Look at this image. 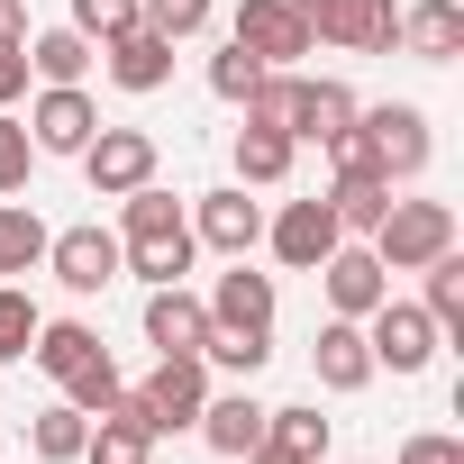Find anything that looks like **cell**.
<instances>
[{
  "label": "cell",
  "instance_id": "cell-15",
  "mask_svg": "<svg viewBox=\"0 0 464 464\" xmlns=\"http://www.w3.org/2000/svg\"><path fill=\"white\" fill-rule=\"evenodd\" d=\"M319 292H328V319H364V310L392 292V274H382L373 246H337V256L319 265Z\"/></svg>",
  "mask_w": 464,
  "mask_h": 464
},
{
  "label": "cell",
  "instance_id": "cell-39",
  "mask_svg": "<svg viewBox=\"0 0 464 464\" xmlns=\"http://www.w3.org/2000/svg\"><path fill=\"white\" fill-rule=\"evenodd\" d=\"M28 37H0V110H10V101H28Z\"/></svg>",
  "mask_w": 464,
  "mask_h": 464
},
{
  "label": "cell",
  "instance_id": "cell-24",
  "mask_svg": "<svg viewBox=\"0 0 464 464\" xmlns=\"http://www.w3.org/2000/svg\"><path fill=\"white\" fill-rule=\"evenodd\" d=\"M92 355H101V328H82V319H37V346H28V364H37L46 382L82 373Z\"/></svg>",
  "mask_w": 464,
  "mask_h": 464
},
{
  "label": "cell",
  "instance_id": "cell-27",
  "mask_svg": "<svg viewBox=\"0 0 464 464\" xmlns=\"http://www.w3.org/2000/svg\"><path fill=\"white\" fill-rule=\"evenodd\" d=\"M82 437H92V419H82L73 401H46V410L28 419V455H37V464H82Z\"/></svg>",
  "mask_w": 464,
  "mask_h": 464
},
{
  "label": "cell",
  "instance_id": "cell-5",
  "mask_svg": "<svg viewBox=\"0 0 464 464\" xmlns=\"http://www.w3.org/2000/svg\"><path fill=\"white\" fill-rule=\"evenodd\" d=\"M265 246H274V265H283V274H319V265L346 246V227H337L328 191H310V200H283V209L265 218Z\"/></svg>",
  "mask_w": 464,
  "mask_h": 464
},
{
  "label": "cell",
  "instance_id": "cell-40",
  "mask_svg": "<svg viewBox=\"0 0 464 464\" xmlns=\"http://www.w3.org/2000/svg\"><path fill=\"white\" fill-rule=\"evenodd\" d=\"M0 37H28V10H19V0H0Z\"/></svg>",
  "mask_w": 464,
  "mask_h": 464
},
{
  "label": "cell",
  "instance_id": "cell-33",
  "mask_svg": "<svg viewBox=\"0 0 464 464\" xmlns=\"http://www.w3.org/2000/svg\"><path fill=\"white\" fill-rule=\"evenodd\" d=\"M265 73H274V64H256V55H246V46H237V37H227V46H218V55H209V92H218V101H227V110H246V92H256V82H265Z\"/></svg>",
  "mask_w": 464,
  "mask_h": 464
},
{
  "label": "cell",
  "instance_id": "cell-18",
  "mask_svg": "<svg viewBox=\"0 0 464 464\" xmlns=\"http://www.w3.org/2000/svg\"><path fill=\"white\" fill-rule=\"evenodd\" d=\"M310 373H319V392H364V382H373L364 319H328V328H319V346H310Z\"/></svg>",
  "mask_w": 464,
  "mask_h": 464
},
{
  "label": "cell",
  "instance_id": "cell-30",
  "mask_svg": "<svg viewBox=\"0 0 464 464\" xmlns=\"http://www.w3.org/2000/svg\"><path fill=\"white\" fill-rule=\"evenodd\" d=\"M200 364H209V373H237V382H256V373L274 364V337H237V328H209V337H200Z\"/></svg>",
  "mask_w": 464,
  "mask_h": 464
},
{
  "label": "cell",
  "instance_id": "cell-9",
  "mask_svg": "<svg viewBox=\"0 0 464 464\" xmlns=\"http://www.w3.org/2000/svg\"><path fill=\"white\" fill-rule=\"evenodd\" d=\"M73 164H82V182H92L101 200H128L137 182H155V164H164V155H155V137H146V128H110V119H101V137H92Z\"/></svg>",
  "mask_w": 464,
  "mask_h": 464
},
{
  "label": "cell",
  "instance_id": "cell-4",
  "mask_svg": "<svg viewBox=\"0 0 464 464\" xmlns=\"http://www.w3.org/2000/svg\"><path fill=\"white\" fill-rule=\"evenodd\" d=\"M364 346H373V373H401V382H410V373L437 364L446 337H437V319H428L419 301H392V292H382V301L364 310Z\"/></svg>",
  "mask_w": 464,
  "mask_h": 464
},
{
  "label": "cell",
  "instance_id": "cell-36",
  "mask_svg": "<svg viewBox=\"0 0 464 464\" xmlns=\"http://www.w3.org/2000/svg\"><path fill=\"white\" fill-rule=\"evenodd\" d=\"M64 28H82L92 46H110V37L146 28V10H137V0H73V19H64Z\"/></svg>",
  "mask_w": 464,
  "mask_h": 464
},
{
  "label": "cell",
  "instance_id": "cell-2",
  "mask_svg": "<svg viewBox=\"0 0 464 464\" xmlns=\"http://www.w3.org/2000/svg\"><path fill=\"white\" fill-rule=\"evenodd\" d=\"M292 10L337 55H392L401 46V10H392V0H292Z\"/></svg>",
  "mask_w": 464,
  "mask_h": 464
},
{
  "label": "cell",
  "instance_id": "cell-31",
  "mask_svg": "<svg viewBox=\"0 0 464 464\" xmlns=\"http://www.w3.org/2000/svg\"><path fill=\"white\" fill-rule=\"evenodd\" d=\"M37 301H28V283H0V364H28V346H37Z\"/></svg>",
  "mask_w": 464,
  "mask_h": 464
},
{
  "label": "cell",
  "instance_id": "cell-34",
  "mask_svg": "<svg viewBox=\"0 0 464 464\" xmlns=\"http://www.w3.org/2000/svg\"><path fill=\"white\" fill-rule=\"evenodd\" d=\"M28 173H37V137H28V119L0 110V200H19V191H28Z\"/></svg>",
  "mask_w": 464,
  "mask_h": 464
},
{
  "label": "cell",
  "instance_id": "cell-23",
  "mask_svg": "<svg viewBox=\"0 0 464 464\" xmlns=\"http://www.w3.org/2000/svg\"><path fill=\"white\" fill-rule=\"evenodd\" d=\"M46 237H55V227H46L28 200H0V283H28V274L46 265Z\"/></svg>",
  "mask_w": 464,
  "mask_h": 464
},
{
  "label": "cell",
  "instance_id": "cell-32",
  "mask_svg": "<svg viewBox=\"0 0 464 464\" xmlns=\"http://www.w3.org/2000/svg\"><path fill=\"white\" fill-rule=\"evenodd\" d=\"M119 392H128V382H119V364H110V346H101V355H92L82 373H64V401H73L82 419H101V410H119Z\"/></svg>",
  "mask_w": 464,
  "mask_h": 464
},
{
  "label": "cell",
  "instance_id": "cell-7",
  "mask_svg": "<svg viewBox=\"0 0 464 464\" xmlns=\"http://www.w3.org/2000/svg\"><path fill=\"white\" fill-rule=\"evenodd\" d=\"M128 401H137V419H146L155 437H173V428L200 419V401H209V364H200V355H155V373H146Z\"/></svg>",
  "mask_w": 464,
  "mask_h": 464
},
{
  "label": "cell",
  "instance_id": "cell-1",
  "mask_svg": "<svg viewBox=\"0 0 464 464\" xmlns=\"http://www.w3.org/2000/svg\"><path fill=\"white\" fill-rule=\"evenodd\" d=\"M364 246L382 256V274H419V265H437V256L455 246V209H446V200H392Z\"/></svg>",
  "mask_w": 464,
  "mask_h": 464
},
{
  "label": "cell",
  "instance_id": "cell-26",
  "mask_svg": "<svg viewBox=\"0 0 464 464\" xmlns=\"http://www.w3.org/2000/svg\"><path fill=\"white\" fill-rule=\"evenodd\" d=\"M92 55H101V46H92L82 28H37V37H28V73H37V82H82Z\"/></svg>",
  "mask_w": 464,
  "mask_h": 464
},
{
  "label": "cell",
  "instance_id": "cell-20",
  "mask_svg": "<svg viewBox=\"0 0 464 464\" xmlns=\"http://www.w3.org/2000/svg\"><path fill=\"white\" fill-rule=\"evenodd\" d=\"M82 464H155V428L137 419V401H128V392H119V410H101V419H92Z\"/></svg>",
  "mask_w": 464,
  "mask_h": 464
},
{
  "label": "cell",
  "instance_id": "cell-35",
  "mask_svg": "<svg viewBox=\"0 0 464 464\" xmlns=\"http://www.w3.org/2000/svg\"><path fill=\"white\" fill-rule=\"evenodd\" d=\"M137 10H146V28L155 37H173V46H191L209 19H218V0H137Z\"/></svg>",
  "mask_w": 464,
  "mask_h": 464
},
{
  "label": "cell",
  "instance_id": "cell-14",
  "mask_svg": "<svg viewBox=\"0 0 464 464\" xmlns=\"http://www.w3.org/2000/svg\"><path fill=\"white\" fill-rule=\"evenodd\" d=\"M191 428H200V446H209V455L237 464V455H256V446H265V401H256L246 382H237V392H209Z\"/></svg>",
  "mask_w": 464,
  "mask_h": 464
},
{
  "label": "cell",
  "instance_id": "cell-25",
  "mask_svg": "<svg viewBox=\"0 0 464 464\" xmlns=\"http://www.w3.org/2000/svg\"><path fill=\"white\" fill-rule=\"evenodd\" d=\"M328 209H337L346 237H373L382 209H392V182H382V173H337V182H328Z\"/></svg>",
  "mask_w": 464,
  "mask_h": 464
},
{
  "label": "cell",
  "instance_id": "cell-22",
  "mask_svg": "<svg viewBox=\"0 0 464 464\" xmlns=\"http://www.w3.org/2000/svg\"><path fill=\"white\" fill-rule=\"evenodd\" d=\"M292 155H301V146H292L283 128H256V119L237 128V146H227V164H237V182H246V191H274V182H292Z\"/></svg>",
  "mask_w": 464,
  "mask_h": 464
},
{
  "label": "cell",
  "instance_id": "cell-29",
  "mask_svg": "<svg viewBox=\"0 0 464 464\" xmlns=\"http://www.w3.org/2000/svg\"><path fill=\"white\" fill-rule=\"evenodd\" d=\"M265 446H283V455H301V464H328V419H319V401L265 410Z\"/></svg>",
  "mask_w": 464,
  "mask_h": 464
},
{
  "label": "cell",
  "instance_id": "cell-8",
  "mask_svg": "<svg viewBox=\"0 0 464 464\" xmlns=\"http://www.w3.org/2000/svg\"><path fill=\"white\" fill-rule=\"evenodd\" d=\"M227 37H237L256 64H274V73H301V55H319V37L301 28V10H292V0H237Z\"/></svg>",
  "mask_w": 464,
  "mask_h": 464
},
{
  "label": "cell",
  "instance_id": "cell-6",
  "mask_svg": "<svg viewBox=\"0 0 464 464\" xmlns=\"http://www.w3.org/2000/svg\"><path fill=\"white\" fill-rule=\"evenodd\" d=\"M46 274H55L73 301H101V292L119 283V227H101V218L55 227V237H46Z\"/></svg>",
  "mask_w": 464,
  "mask_h": 464
},
{
  "label": "cell",
  "instance_id": "cell-10",
  "mask_svg": "<svg viewBox=\"0 0 464 464\" xmlns=\"http://www.w3.org/2000/svg\"><path fill=\"white\" fill-rule=\"evenodd\" d=\"M28 137H37V155H82V146L101 137V101H92L82 82H37Z\"/></svg>",
  "mask_w": 464,
  "mask_h": 464
},
{
  "label": "cell",
  "instance_id": "cell-41",
  "mask_svg": "<svg viewBox=\"0 0 464 464\" xmlns=\"http://www.w3.org/2000/svg\"><path fill=\"white\" fill-rule=\"evenodd\" d=\"M237 464H301V455H283V446H256V455H237Z\"/></svg>",
  "mask_w": 464,
  "mask_h": 464
},
{
  "label": "cell",
  "instance_id": "cell-16",
  "mask_svg": "<svg viewBox=\"0 0 464 464\" xmlns=\"http://www.w3.org/2000/svg\"><path fill=\"white\" fill-rule=\"evenodd\" d=\"M200 337H209V301L182 292V283H155L146 292V346L155 355H200Z\"/></svg>",
  "mask_w": 464,
  "mask_h": 464
},
{
  "label": "cell",
  "instance_id": "cell-11",
  "mask_svg": "<svg viewBox=\"0 0 464 464\" xmlns=\"http://www.w3.org/2000/svg\"><path fill=\"white\" fill-rule=\"evenodd\" d=\"M200 301H209V328H237V337H274V310H283L274 274H256L246 256H227V274H218Z\"/></svg>",
  "mask_w": 464,
  "mask_h": 464
},
{
  "label": "cell",
  "instance_id": "cell-19",
  "mask_svg": "<svg viewBox=\"0 0 464 464\" xmlns=\"http://www.w3.org/2000/svg\"><path fill=\"white\" fill-rule=\"evenodd\" d=\"M355 110H364V101H355L346 82H328V73L310 82V73H301V101H292V146H328L337 128H355Z\"/></svg>",
  "mask_w": 464,
  "mask_h": 464
},
{
  "label": "cell",
  "instance_id": "cell-37",
  "mask_svg": "<svg viewBox=\"0 0 464 464\" xmlns=\"http://www.w3.org/2000/svg\"><path fill=\"white\" fill-rule=\"evenodd\" d=\"M292 101H301V73H265V82L246 92V119H256V128H283V137H292Z\"/></svg>",
  "mask_w": 464,
  "mask_h": 464
},
{
  "label": "cell",
  "instance_id": "cell-13",
  "mask_svg": "<svg viewBox=\"0 0 464 464\" xmlns=\"http://www.w3.org/2000/svg\"><path fill=\"white\" fill-rule=\"evenodd\" d=\"M119 246H200V237H191V209L164 182H137L119 200Z\"/></svg>",
  "mask_w": 464,
  "mask_h": 464
},
{
  "label": "cell",
  "instance_id": "cell-17",
  "mask_svg": "<svg viewBox=\"0 0 464 464\" xmlns=\"http://www.w3.org/2000/svg\"><path fill=\"white\" fill-rule=\"evenodd\" d=\"M101 73H110L119 92H137V101H146V92H164V82H173V37L128 28V37H110V46H101Z\"/></svg>",
  "mask_w": 464,
  "mask_h": 464
},
{
  "label": "cell",
  "instance_id": "cell-21",
  "mask_svg": "<svg viewBox=\"0 0 464 464\" xmlns=\"http://www.w3.org/2000/svg\"><path fill=\"white\" fill-rule=\"evenodd\" d=\"M401 46L419 64H455L464 55V0H419V10H401Z\"/></svg>",
  "mask_w": 464,
  "mask_h": 464
},
{
  "label": "cell",
  "instance_id": "cell-28",
  "mask_svg": "<svg viewBox=\"0 0 464 464\" xmlns=\"http://www.w3.org/2000/svg\"><path fill=\"white\" fill-rule=\"evenodd\" d=\"M419 283H428V292H419V310L437 319V337H464V256L446 246L437 265H419Z\"/></svg>",
  "mask_w": 464,
  "mask_h": 464
},
{
  "label": "cell",
  "instance_id": "cell-38",
  "mask_svg": "<svg viewBox=\"0 0 464 464\" xmlns=\"http://www.w3.org/2000/svg\"><path fill=\"white\" fill-rule=\"evenodd\" d=\"M401 464H464V437L455 428H410L401 437Z\"/></svg>",
  "mask_w": 464,
  "mask_h": 464
},
{
  "label": "cell",
  "instance_id": "cell-3",
  "mask_svg": "<svg viewBox=\"0 0 464 464\" xmlns=\"http://www.w3.org/2000/svg\"><path fill=\"white\" fill-rule=\"evenodd\" d=\"M355 128H364V146H373L382 182H419V173H428V155H437V128H428V110H419V101H373V110H355Z\"/></svg>",
  "mask_w": 464,
  "mask_h": 464
},
{
  "label": "cell",
  "instance_id": "cell-12",
  "mask_svg": "<svg viewBox=\"0 0 464 464\" xmlns=\"http://www.w3.org/2000/svg\"><path fill=\"white\" fill-rule=\"evenodd\" d=\"M191 237H200L209 256H256V246H265V200H246V182L200 191V200H191Z\"/></svg>",
  "mask_w": 464,
  "mask_h": 464
}]
</instances>
